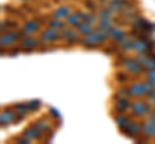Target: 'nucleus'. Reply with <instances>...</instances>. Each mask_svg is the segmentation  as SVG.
Returning <instances> with one entry per match:
<instances>
[{
    "label": "nucleus",
    "instance_id": "nucleus-1",
    "mask_svg": "<svg viewBox=\"0 0 155 144\" xmlns=\"http://www.w3.org/2000/svg\"><path fill=\"white\" fill-rule=\"evenodd\" d=\"M105 40H106V37L100 31H93V32L88 33V35H85L83 39H79L78 44L84 46V48H94L97 45L102 44Z\"/></svg>",
    "mask_w": 155,
    "mask_h": 144
},
{
    "label": "nucleus",
    "instance_id": "nucleus-2",
    "mask_svg": "<svg viewBox=\"0 0 155 144\" xmlns=\"http://www.w3.org/2000/svg\"><path fill=\"white\" fill-rule=\"evenodd\" d=\"M130 114L136 117H142L150 113V105L149 103L143 102V100H136V102L130 103Z\"/></svg>",
    "mask_w": 155,
    "mask_h": 144
},
{
    "label": "nucleus",
    "instance_id": "nucleus-3",
    "mask_svg": "<svg viewBox=\"0 0 155 144\" xmlns=\"http://www.w3.org/2000/svg\"><path fill=\"white\" fill-rule=\"evenodd\" d=\"M22 31H9L5 33H2V37H0V45L2 48H8L14 44V41L21 39L22 36Z\"/></svg>",
    "mask_w": 155,
    "mask_h": 144
},
{
    "label": "nucleus",
    "instance_id": "nucleus-4",
    "mask_svg": "<svg viewBox=\"0 0 155 144\" xmlns=\"http://www.w3.org/2000/svg\"><path fill=\"white\" fill-rule=\"evenodd\" d=\"M58 39H62L60 30H56V28H47V30H43L40 33V39L41 41H45V42H56Z\"/></svg>",
    "mask_w": 155,
    "mask_h": 144
},
{
    "label": "nucleus",
    "instance_id": "nucleus-5",
    "mask_svg": "<svg viewBox=\"0 0 155 144\" xmlns=\"http://www.w3.org/2000/svg\"><path fill=\"white\" fill-rule=\"evenodd\" d=\"M122 64L125 70H127V72H129V74H133V75H140L143 70V67L141 66V63H138L137 59H132V58H125Z\"/></svg>",
    "mask_w": 155,
    "mask_h": 144
},
{
    "label": "nucleus",
    "instance_id": "nucleus-6",
    "mask_svg": "<svg viewBox=\"0 0 155 144\" xmlns=\"http://www.w3.org/2000/svg\"><path fill=\"white\" fill-rule=\"evenodd\" d=\"M138 63L146 70H154L155 68V54H146V53H138L137 58Z\"/></svg>",
    "mask_w": 155,
    "mask_h": 144
},
{
    "label": "nucleus",
    "instance_id": "nucleus-7",
    "mask_svg": "<svg viewBox=\"0 0 155 144\" xmlns=\"http://www.w3.org/2000/svg\"><path fill=\"white\" fill-rule=\"evenodd\" d=\"M124 131L129 138L134 139L136 136H138V135L142 134V125L140 122H137V121H130L127 125V127L124 129Z\"/></svg>",
    "mask_w": 155,
    "mask_h": 144
},
{
    "label": "nucleus",
    "instance_id": "nucleus-8",
    "mask_svg": "<svg viewBox=\"0 0 155 144\" xmlns=\"http://www.w3.org/2000/svg\"><path fill=\"white\" fill-rule=\"evenodd\" d=\"M129 94L130 97H143V95H147L146 93V86H145V83H133L129 85Z\"/></svg>",
    "mask_w": 155,
    "mask_h": 144
},
{
    "label": "nucleus",
    "instance_id": "nucleus-9",
    "mask_svg": "<svg viewBox=\"0 0 155 144\" xmlns=\"http://www.w3.org/2000/svg\"><path fill=\"white\" fill-rule=\"evenodd\" d=\"M17 120V113L16 111H12V109H3L2 113H0V124H2V126L4 125H9V124H13L14 121Z\"/></svg>",
    "mask_w": 155,
    "mask_h": 144
},
{
    "label": "nucleus",
    "instance_id": "nucleus-10",
    "mask_svg": "<svg viewBox=\"0 0 155 144\" xmlns=\"http://www.w3.org/2000/svg\"><path fill=\"white\" fill-rule=\"evenodd\" d=\"M61 36H62V39H64L65 41H67L69 44L79 42V31L72 30V28H64Z\"/></svg>",
    "mask_w": 155,
    "mask_h": 144
},
{
    "label": "nucleus",
    "instance_id": "nucleus-11",
    "mask_svg": "<svg viewBox=\"0 0 155 144\" xmlns=\"http://www.w3.org/2000/svg\"><path fill=\"white\" fill-rule=\"evenodd\" d=\"M39 28H40V25H39V22L35 21V20H28L23 23L22 26V32L25 33V35H32V33H35L36 31H39Z\"/></svg>",
    "mask_w": 155,
    "mask_h": 144
},
{
    "label": "nucleus",
    "instance_id": "nucleus-12",
    "mask_svg": "<svg viewBox=\"0 0 155 144\" xmlns=\"http://www.w3.org/2000/svg\"><path fill=\"white\" fill-rule=\"evenodd\" d=\"M130 108V102L129 98H119L114 103V111L116 113H124Z\"/></svg>",
    "mask_w": 155,
    "mask_h": 144
},
{
    "label": "nucleus",
    "instance_id": "nucleus-13",
    "mask_svg": "<svg viewBox=\"0 0 155 144\" xmlns=\"http://www.w3.org/2000/svg\"><path fill=\"white\" fill-rule=\"evenodd\" d=\"M14 111L17 113V120H22V118H25V116L28 112H31V108H30V105H28V102L27 103L22 102V103L14 104Z\"/></svg>",
    "mask_w": 155,
    "mask_h": 144
},
{
    "label": "nucleus",
    "instance_id": "nucleus-14",
    "mask_svg": "<svg viewBox=\"0 0 155 144\" xmlns=\"http://www.w3.org/2000/svg\"><path fill=\"white\" fill-rule=\"evenodd\" d=\"M39 42H40L39 40L34 39V37H30V35H27L26 37L21 39V48H23V49H26L28 52H32L38 48Z\"/></svg>",
    "mask_w": 155,
    "mask_h": 144
},
{
    "label": "nucleus",
    "instance_id": "nucleus-15",
    "mask_svg": "<svg viewBox=\"0 0 155 144\" xmlns=\"http://www.w3.org/2000/svg\"><path fill=\"white\" fill-rule=\"evenodd\" d=\"M142 134L146 138H151L155 136V121L151 118L146 120L142 125Z\"/></svg>",
    "mask_w": 155,
    "mask_h": 144
},
{
    "label": "nucleus",
    "instance_id": "nucleus-16",
    "mask_svg": "<svg viewBox=\"0 0 155 144\" xmlns=\"http://www.w3.org/2000/svg\"><path fill=\"white\" fill-rule=\"evenodd\" d=\"M43 131L40 130V129H38L35 125H31V126H28L27 129H25L23 130V135H25L26 138H28L30 140H34V139H40Z\"/></svg>",
    "mask_w": 155,
    "mask_h": 144
},
{
    "label": "nucleus",
    "instance_id": "nucleus-17",
    "mask_svg": "<svg viewBox=\"0 0 155 144\" xmlns=\"http://www.w3.org/2000/svg\"><path fill=\"white\" fill-rule=\"evenodd\" d=\"M70 14V8L66 7V5H62V7H58L53 11L52 16L53 18H57V20H65V18L69 17Z\"/></svg>",
    "mask_w": 155,
    "mask_h": 144
},
{
    "label": "nucleus",
    "instance_id": "nucleus-18",
    "mask_svg": "<svg viewBox=\"0 0 155 144\" xmlns=\"http://www.w3.org/2000/svg\"><path fill=\"white\" fill-rule=\"evenodd\" d=\"M66 22L69 23L72 27H78L83 22V17H81V13H70L69 17L66 18Z\"/></svg>",
    "mask_w": 155,
    "mask_h": 144
},
{
    "label": "nucleus",
    "instance_id": "nucleus-19",
    "mask_svg": "<svg viewBox=\"0 0 155 144\" xmlns=\"http://www.w3.org/2000/svg\"><path fill=\"white\" fill-rule=\"evenodd\" d=\"M110 37L114 39L116 42H120V41H123L125 39V32L122 30V28L114 26L113 30H111V32H110Z\"/></svg>",
    "mask_w": 155,
    "mask_h": 144
},
{
    "label": "nucleus",
    "instance_id": "nucleus-20",
    "mask_svg": "<svg viewBox=\"0 0 155 144\" xmlns=\"http://www.w3.org/2000/svg\"><path fill=\"white\" fill-rule=\"evenodd\" d=\"M114 121H115V124L118 125V126L122 129V130H124L125 127H127V125L132 121L128 116H125V114H123V113H119L118 116H116L115 118H114Z\"/></svg>",
    "mask_w": 155,
    "mask_h": 144
},
{
    "label": "nucleus",
    "instance_id": "nucleus-21",
    "mask_svg": "<svg viewBox=\"0 0 155 144\" xmlns=\"http://www.w3.org/2000/svg\"><path fill=\"white\" fill-rule=\"evenodd\" d=\"M78 31H79V33L80 35H88V33H91V32H93L94 31V28H93V26H92V23H88V22H81L79 26H78Z\"/></svg>",
    "mask_w": 155,
    "mask_h": 144
},
{
    "label": "nucleus",
    "instance_id": "nucleus-22",
    "mask_svg": "<svg viewBox=\"0 0 155 144\" xmlns=\"http://www.w3.org/2000/svg\"><path fill=\"white\" fill-rule=\"evenodd\" d=\"M114 12L109 7H102L98 11V18H105V20H113Z\"/></svg>",
    "mask_w": 155,
    "mask_h": 144
},
{
    "label": "nucleus",
    "instance_id": "nucleus-23",
    "mask_svg": "<svg viewBox=\"0 0 155 144\" xmlns=\"http://www.w3.org/2000/svg\"><path fill=\"white\" fill-rule=\"evenodd\" d=\"M107 7L114 13H120V11H122V7H123V2H122V0H110V2L107 3Z\"/></svg>",
    "mask_w": 155,
    "mask_h": 144
},
{
    "label": "nucleus",
    "instance_id": "nucleus-24",
    "mask_svg": "<svg viewBox=\"0 0 155 144\" xmlns=\"http://www.w3.org/2000/svg\"><path fill=\"white\" fill-rule=\"evenodd\" d=\"M133 44H134V39H124L123 41L119 42V46L123 52H128V50H133Z\"/></svg>",
    "mask_w": 155,
    "mask_h": 144
},
{
    "label": "nucleus",
    "instance_id": "nucleus-25",
    "mask_svg": "<svg viewBox=\"0 0 155 144\" xmlns=\"http://www.w3.org/2000/svg\"><path fill=\"white\" fill-rule=\"evenodd\" d=\"M35 126L38 127V129H40L41 131H47V130H49V124H48V121L45 118H39L38 121H35Z\"/></svg>",
    "mask_w": 155,
    "mask_h": 144
},
{
    "label": "nucleus",
    "instance_id": "nucleus-26",
    "mask_svg": "<svg viewBox=\"0 0 155 144\" xmlns=\"http://www.w3.org/2000/svg\"><path fill=\"white\" fill-rule=\"evenodd\" d=\"M48 25H49V27H52V28H56V30H64L65 28V23L61 20H57V18L51 20L49 22H48Z\"/></svg>",
    "mask_w": 155,
    "mask_h": 144
},
{
    "label": "nucleus",
    "instance_id": "nucleus-27",
    "mask_svg": "<svg viewBox=\"0 0 155 144\" xmlns=\"http://www.w3.org/2000/svg\"><path fill=\"white\" fill-rule=\"evenodd\" d=\"M81 17H83V21L84 22H88V23H94L96 21H98V17H96L93 13L81 12Z\"/></svg>",
    "mask_w": 155,
    "mask_h": 144
},
{
    "label": "nucleus",
    "instance_id": "nucleus-28",
    "mask_svg": "<svg viewBox=\"0 0 155 144\" xmlns=\"http://www.w3.org/2000/svg\"><path fill=\"white\" fill-rule=\"evenodd\" d=\"M118 97H119V98H129L130 94H129L128 88H127V89H125V88L119 89V90H118Z\"/></svg>",
    "mask_w": 155,
    "mask_h": 144
},
{
    "label": "nucleus",
    "instance_id": "nucleus-29",
    "mask_svg": "<svg viewBox=\"0 0 155 144\" xmlns=\"http://www.w3.org/2000/svg\"><path fill=\"white\" fill-rule=\"evenodd\" d=\"M146 77H147V81H150V83H153L155 85V68L154 70H147Z\"/></svg>",
    "mask_w": 155,
    "mask_h": 144
},
{
    "label": "nucleus",
    "instance_id": "nucleus-30",
    "mask_svg": "<svg viewBox=\"0 0 155 144\" xmlns=\"http://www.w3.org/2000/svg\"><path fill=\"white\" fill-rule=\"evenodd\" d=\"M40 104H41V102L40 100H30L28 102V105H30V108H31V111H35V109H38L39 107H40Z\"/></svg>",
    "mask_w": 155,
    "mask_h": 144
},
{
    "label": "nucleus",
    "instance_id": "nucleus-31",
    "mask_svg": "<svg viewBox=\"0 0 155 144\" xmlns=\"http://www.w3.org/2000/svg\"><path fill=\"white\" fill-rule=\"evenodd\" d=\"M17 26V23L16 22H2V31H4V28H5V30H8L9 27H16Z\"/></svg>",
    "mask_w": 155,
    "mask_h": 144
},
{
    "label": "nucleus",
    "instance_id": "nucleus-32",
    "mask_svg": "<svg viewBox=\"0 0 155 144\" xmlns=\"http://www.w3.org/2000/svg\"><path fill=\"white\" fill-rule=\"evenodd\" d=\"M116 80L119 83H125V81H128V76L123 74V72H119V74H116Z\"/></svg>",
    "mask_w": 155,
    "mask_h": 144
},
{
    "label": "nucleus",
    "instance_id": "nucleus-33",
    "mask_svg": "<svg viewBox=\"0 0 155 144\" xmlns=\"http://www.w3.org/2000/svg\"><path fill=\"white\" fill-rule=\"evenodd\" d=\"M16 143H19V144H27V143H30V139L26 138L25 135H23L22 138H17V139H16Z\"/></svg>",
    "mask_w": 155,
    "mask_h": 144
},
{
    "label": "nucleus",
    "instance_id": "nucleus-34",
    "mask_svg": "<svg viewBox=\"0 0 155 144\" xmlns=\"http://www.w3.org/2000/svg\"><path fill=\"white\" fill-rule=\"evenodd\" d=\"M85 7L87 8H91V9H94L96 8V4L92 2V0H85Z\"/></svg>",
    "mask_w": 155,
    "mask_h": 144
},
{
    "label": "nucleus",
    "instance_id": "nucleus-35",
    "mask_svg": "<svg viewBox=\"0 0 155 144\" xmlns=\"http://www.w3.org/2000/svg\"><path fill=\"white\" fill-rule=\"evenodd\" d=\"M149 104H155V93L150 95V98H149Z\"/></svg>",
    "mask_w": 155,
    "mask_h": 144
},
{
    "label": "nucleus",
    "instance_id": "nucleus-36",
    "mask_svg": "<svg viewBox=\"0 0 155 144\" xmlns=\"http://www.w3.org/2000/svg\"><path fill=\"white\" fill-rule=\"evenodd\" d=\"M51 114H53V116L58 117V112L56 111V109H53V108H51Z\"/></svg>",
    "mask_w": 155,
    "mask_h": 144
},
{
    "label": "nucleus",
    "instance_id": "nucleus-37",
    "mask_svg": "<svg viewBox=\"0 0 155 144\" xmlns=\"http://www.w3.org/2000/svg\"><path fill=\"white\" fill-rule=\"evenodd\" d=\"M98 2H100V3H109L110 0H98Z\"/></svg>",
    "mask_w": 155,
    "mask_h": 144
},
{
    "label": "nucleus",
    "instance_id": "nucleus-38",
    "mask_svg": "<svg viewBox=\"0 0 155 144\" xmlns=\"http://www.w3.org/2000/svg\"><path fill=\"white\" fill-rule=\"evenodd\" d=\"M122 2H123V3H127V2H129V0H122Z\"/></svg>",
    "mask_w": 155,
    "mask_h": 144
}]
</instances>
